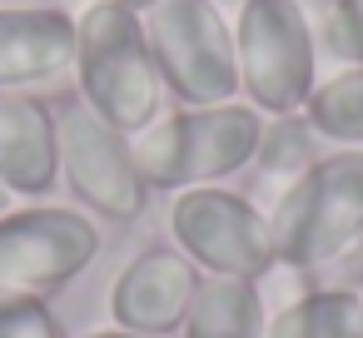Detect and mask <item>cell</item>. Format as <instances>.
I'll list each match as a JSON object with an SVG mask.
<instances>
[{"label": "cell", "mask_w": 363, "mask_h": 338, "mask_svg": "<svg viewBox=\"0 0 363 338\" xmlns=\"http://www.w3.org/2000/svg\"><path fill=\"white\" fill-rule=\"evenodd\" d=\"M169 234L174 249L204 274V278H234V283H269L279 269L269 214L224 184L184 189L169 204Z\"/></svg>", "instance_id": "8992f818"}, {"label": "cell", "mask_w": 363, "mask_h": 338, "mask_svg": "<svg viewBox=\"0 0 363 338\" xmlns=\"http://www.w3.org/2000/svg\"><path fill=\"white\" fill-rule=\"evenodd\" d=\"M204 274L174 249V244H150L140 249L110 283V323L125 333H150V338H174L189 318V303L199 293Z\"/></svg>", "instance_id": "9c48e42d"}, {"label": "cell", "mask_w": 363, "mask_h": 338, "mask_svg": "<svg viewBox=\"0 0 363 338\" xmlns=\"http://www.w3.org/2000/svg\"><path fill=\"white\" fill-rule=\"evenodd\" d=\"M318 130L298 115H279V120H264V140H259V154H254V169L274 184V189H289L298 174H308L323 150H318Z\"/></svg>", "instance_id": "9a60e30c"}, {"label": "cell", "mask_w": 363, "mask_h": 338, "mask_svg": "<svg viewBox=\"0 0 363 338\" xmlns=\"http://www.w3.org/2000/svg\"><path fill=\"white\" fill-rule=\"evenodd\" d=\"M80 338H150V333H125V328H90V333H80Z\"/></svg>", "instance_id": "ac0fdd59"}, {"label": "cell", "mask_w": 363, "mask_h": 338, "mask_svg": "<svg viewBox=\"0 0 363 338\" xmlns=\"http://www.w3.org/2000/svg\"><path fill=\"white\" fill-rule=\"evenodd\" d=\"M60 125V189H70L75 209L110 224H135L150 209V184L135 164L130 135L110 130L80 95L55 105Z\"/></svg>", "instance_id": "52a82bcc"}, {"label": "cell", "mask_w": 363, "mask_h": 338, "mask_svg": "<svg viewBox=\"0 0 363 338\" xmlns=\"http://www.w3.org/2000/svg\"><path fill=\"white\" fill-rule=\"evenodd\" d=\"M0 6H60V0H0Z\"/></svg>", "instance_id": "ffe728a7"}, {"label": "cell", "mask_w": 363, "mask_h": 338, "mask_svg": "<svg viewBox=\"0 0 363 338\" xmlns=\"http://www.w3.org/2000/svg\"><path fill=\"white\" fill-rule=\"evenodd\" d=\"M140 21H145L160 85L174 105L239 100L234 21L219 11V0H155Z\"/></svg>", "instance_id": "5b68a950"}, {"label": "cell", "mask_w": 363, "mask_h": 338, "mask_svg": "<svg viewBox=\"0 0 363 338\" xmlns=\"http://www.w3.org/2000/svg\"><path fill=\"white\" fill-rule=\"evenodd\" d=\"M0 338H65L60 318L50 313V298L0 288Z\"/></svg>", "instance_id": "e0dca14e"}, {"label": "cell", "mask_w": 363, "mask_h": 338, "mask_svg": "<svg viewBox=\"0 0 363 338\" xmlns=\"http://www.w3.org/2000/svg\"><path fill=\"white\" fill-rule=\"evenodd\" d=\"M6 209H11V189H6V184H0V214H6Z\"/></svg>", "instance_id": "44dd1931"}, {"label": "cell", "mask_w": 363, "mask_h": 338, "mask_svg": "<svg viewBox=\"0 0 363 338\" xmlns=\"http://www.w3.org/2000/svg\"><path fill=\"white\" fill-rule=\"evenodd\" d=\"M269 303L259 283H234V278H204L179 338H264Z\"/></svg>", "instance_id": "4fadbf2b"}, {"label": "cell", "mask_w": 363, "mask_h": 338, "mask_svg": "<svg viewBox=\"0 0 363 338\" xmlns=\"http://www.w3.org/2000/svg\"><path fill=\"white\" fill-rule=\"evenodd\" d=\"M100 224L70 204H21L0 214V288L50 298L100 259Z\"/></svg>", "instance_id": "ba28073f"}, {"label": "cell", "mask_w": 363, "mask_h": 338, "mask_svg": "<svg viewBox=\"0 0 363 338\" xmlns=\"http://www.w3.org/2000/svg\"><path fill=\"white\" fill-rule=\"evenodd\" d=\"M264 140V115L244 100L229 105H179L160 115L150 130H140L135 164L150 184V194H184L204 184H224L239 169L254 164Z\"/></svg>", "instance_id": "3957f363"}, {"label": "cell", "mask_w": 363, "mask_h": 338, "mask_svg": "<svg viewBox=\"0 0 363 338\" xmlns=\"http://www.w3.org/2000/svg\"><path fill=\"white\" fill-rule=\"evenodd\" d=\"M303 120L318 130L323 145L363 150V65H338L333 75H318Z\"/></svg>", "instance_id": "5bb4252c"}, {"label": "cell", "mask_w": 363, "mask_h": 338, "mask_svg": "<svg viewBox=\"0 0 363 338\" xmlns=\"http://www.w3.org/2000/svg\"><path fill=\"white\" fill-rule=\"evenodd\" d=\"M115 6H125V11H140V16H145V11L155 6V0H115Z\"/></svg>", "instance_id": "d6986e66"}, {"label": "cell", "mask_w": 363, "mask_h": 338, "mask_svg": "<svg viewBox=\"0 0 363 338\" xmlns=\"http://www.w3.org/2000/svg\"><path fill=\"white\" fill-rule=\"evenodd\" d=\"M239 100L264 120L298 115L318 85V35L303 0H239L234 11Z\"/></svg>", "instance_id": "277c9868"}, {"label": "cell", "mask_w": 363, "mask_h": 338, "mask_svg": "<svg viewBox=\"0 0 363 338\" xmlns=\"http://www.w3.org/2000/svg\"><path fill=\"white\" fill-rule=\"evenodd\" d=\"M0 184L45 204L60 189V125L40 95H0Z\"/></svg>", "instance_id": "8fae6325"}, {"label": "cell", "mask_w": 363, "mask_h": 338, "mask_svg": "<svg viewBox=\"0 0 363 338\" xmlns=\"http://www.w3.org/2000/svg\"><path fill=\"white\" fill-rule=\"evenodd\" d=\"M75 70V16L65 6H0V95H35Z\"/></svg>", "instance_id": "30bf717a"}, {"label": "cell", "mask_w": 363, "mask_h": 338, "mask_svg": "<svg viewBox=\"0 0 363 338\" xmlns=\"http://www.w3.org/2000/svg\"><path fill=\"white\" fill-rule=\"evenodd\" d=\"M75 95L120 135H140L164 115V85L145 40L140 11L90 0L75 16Z\"/></svg>", "instance_id": "7a4b0ae2"}, {"label": "cell", "mask_w": 363, "mask_h": 338, "mask_svg": "<svg viewBox=\"0 0 363 338\" xmlns=\"http://www.w3.org/2000/svg\"><path fill=\"white\" fill-rule=\"evenodd\" d=\"M264 338H363V288L313 283L269 313Z\"/></svg>", "instance_id": "7c38bea8"}, {"label": "cell", "mask_w": 363, "mask_h": 338, "mask_svg": "<svg viewBox=\"0 0 363 338\" xmlns=\"http://www.w3.org/2000/svg\"><path fill=\"white\" fill-rule=\"evenodd\" d=\"M279 269L328 283V274L363 244V150H328L308 174L279 189L269 209Z\"/></svg>", "instance_id": "6da1fadb"}, {"label": "cell", "mask_w": 363, "mask_h": 338, "mask_svg": "<svg viewBox=\"0 0 363 338\" xmlns=\"http://www.w3.org/2000/svg\"><path fill=\"white\" fill-rule=\"evenodd\" d=\"M318 50L338 65H363V0H328L313 21Z\"/></svg>", "instance_id": "2e32d148"}]
</instances>
